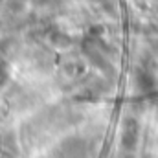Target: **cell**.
Listing matches in <instances>:
<instances>
[{"instance_id": "cell-1", "label": "cell", "mask_w": 158, "mask_h": 158, "mask_svg": "<svg viewBox=\"0 0 158 158\" xmlns=\"http://www.w3.org/2000/svg\"><path fill=\"white\" fill-rule=\"evenodd\" d=\"M6 77H7V72H6V68L0 64V86H2V83L6 81Z\"/></svg>"}, {"instance_id": "cell-2", "label": "cell", "mask_w": 158, "mask_h": 158, "mask_svg": "<svg viewBox=\"0 0 158 158\" xmlns=\"http://www.w3.org/2000/svg\"><path fill=\"white\" fill-rule=\"evenodd\" d=\"M33 4H37V6H48V4H52V0H33Z\"/></svg>"}]
</instances>
